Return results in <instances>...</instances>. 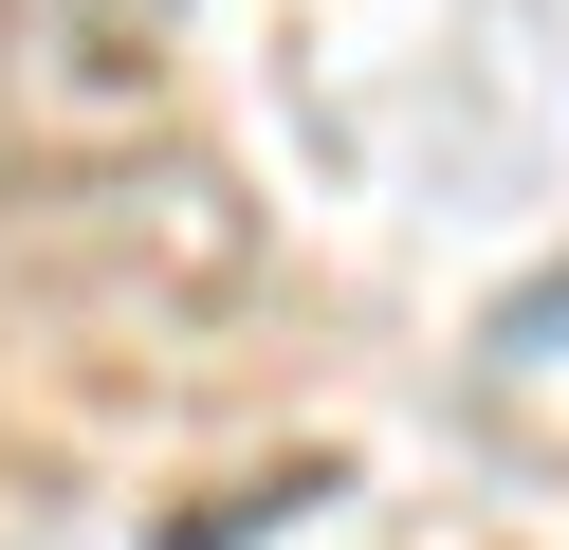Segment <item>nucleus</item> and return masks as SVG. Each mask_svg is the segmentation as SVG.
I'll return each instance as SVG.
<instances>
[{"label":"nucleus","instance_id":"nucleus-1","mask_svg":"<svg viewBox=\"0 0 569 550\" xmlns=\"http://www.w3.org/2000/svg\"><path fill=\"white\" fill-rule=\"evenodd\" d=\"M92 202H111V239H129V257H166L184 293L258 276V220H239V183H221V166H184V147H148V166H111Z\"/></svg>","mask_w":569,"mask_h":550}]
</instances>
